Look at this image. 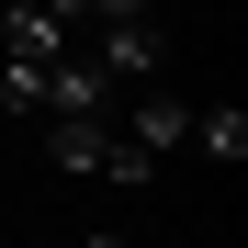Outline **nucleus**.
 <instances>
[{
    "label": "nucleus",
    "instance_id": "nucleus-5",
    "mask_svg": "<svg viewBox=\"0 0 248 248\" xmlns=\"http://www.w3.org/2000/svg\"><path fill=\"white\" fill-rule=\"evenodd\" d=\"M192 147L237 170V158H248V113H237V102H215V113H192Z\"/></svg>",
    "mask_w": 248,
    "mask_h": 248
},
{
    "label": "nucleus",
    "instance_id": "nucleus-2",
    "mask_svg": "<svg viewBox=\"0 0 248 248\" xmlns=\"http://www.w3.org/2000/svg\"><path fill=\"white\" fill-rule=\"evenodd\" d=\"M91 68L113 79V91H136V79L170 68V34H158V12H124V23H91Z\"/></svg>",
    "mask_w": 248,
    "mask_h": 248
},
{
    "label": "nucleus",
    "instance_id": "nucleus-4",
    "mask_svg": "<svg viewBox=\"0 0 248 248\" xmlns=\"http://www.w3.org/2000/svg\"><path fill=\"white\" fill-rule=\"evenodd\" d=\"M124 136H136V147H147V158H170V147H181V136H192V113H181V102H170V91H147V79H136V113H124Z\"/></svg>",
    "mask_w": 248,
    "mask_h": 248
},
{
    "label": "nucleus",
    "instance_id": "nucleus-1",
    "mask_svg": "<svg viewBox=\"0 0 248 248\" xmlns=\"http://www.w3.org/2000/svg\"><path fill=\"white\" fill-rule=\"evenodd\" d=\"M46 158H57L68 181H124V192H147V170H158L113 113H46Z\"/></svg>",
    "mask_w": 248,
    "mask_h": 248
},
{
    "label": "nucleus",
    "instance_id": "nucleus-3",
    "mask_svg": "<svg viewBox=\"0 0 248 248\" xmlns=\"http://www.w3.org/2000/svg\"><path fill=\"white\" fill-rule=\"evenodd\" d=\"M68 12H57V0H12V23H0V46H12V68H0V79H34V68H46V57H68Z\"/></svg>",
    "mask_w": 248,
    "mask_h": 248
}]
</instances>
